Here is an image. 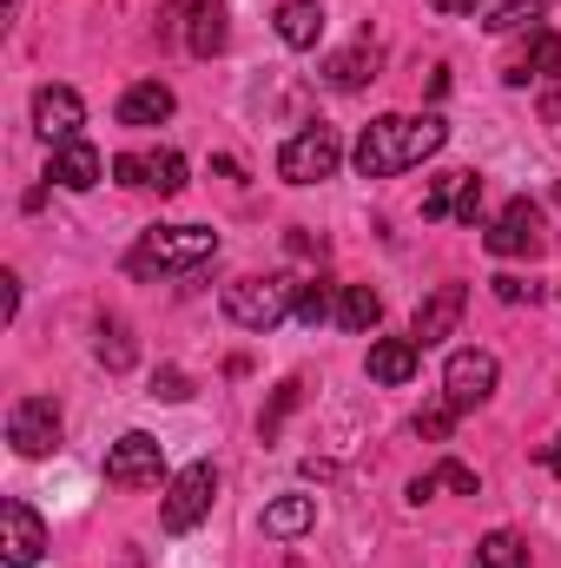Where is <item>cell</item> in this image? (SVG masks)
Instances as JSON below:
<instances>
[{
  "instance_id": "cell-25",
  "label": "cell",
  "mask_w": 561,
  "mask_h": 568,
  "mask_svg": "<svg viewBox=\"0 0 561 568\" xmlns=\"http://www.w3.org/2000/svg\"><path fill=\"white\" fill-rule=\"evenodd\" d=\"M133 357H140V351H133V331H126L120 317H106V324H100V364H106V371H133Z\"/></svg>"
},
{
  "instance_id": "cell-37",
  "label": "cell",
  "mask_w": 561,
  "mask_h": 568,
  "mask_svg": "<svg viewBox=\"0 0 561 568\" xmlns=\"http://www.w3.org/2000/svg\"><path fill=\"white\" fill-rule=\"evenodd\" d=\"M542 463H549V469H555V476H561V436H555V443H549V449H542Z\"/></svg>"
},
{
  "instance_id": "cell-28",
  "label": "cell",
  "mask_w": 561,
  "mask_h": 568,
  "mask_svg": "<svg viewBox=\"0 0 561 568\" xmlns=\"http://www.w3.org/2000/svg\"><path fill=\"white\" fill-rule=\"evenodd\" d=\"M449 212H456V172H442L422 199V219H449Z\"/></svg>"
},
{
  "instance_id": "cell-15",
  "label": "cell",
  "mask_w": 561,
  "mask_h": 568,
  "mask_svg": "<svg viewBox=\"0 0 561 568\" xmlns=\"http://www.w3.org/2000/svg\"><path fill=\"white\" fill-rule=\"evenodd\" d=\"M417 364H422L417 337H377V344H370V377H377V384H410Z\"/></svg>"
},
{
  "instance_id": "cell-19",
  "label": "cell",
  "mask_w": 561,
  "mask_h": 568,
  "mask_svg": "<svg viewBox=\"0 0 561 568\" xmlns=\"http://www.w3.org/2000/svg\"><path fill=\"white\" fill-rule=\"evenodd\" d=\"M310 523H317V496H278V503H265V536H278V542L304 536Z\"/></svg>"
},
{
  "instance_id": "cell-35",
  "label": "cell",
  "mask_w": 561,
  "mask_h": 568,
  "mask_svg": "<svg viewBox=\"0 0 561 568\" xmlns=\"http://www.w3.org/2000/svg\"><path fill=\"white\" fill-rule=\"evenodd\" d=\"M429 496H436V469H422L417 483H410V503H429Z\"/></svg>"
},
{
  "instance_id": "cell-5",
  "label": "cell",
  "mask_w": 561,
  "mask_h": 568,
  "mask_svg": "<svg viewBox=\"0 0 561 568\" xmlns=\"http://www.w3.org/2000/svg\"><path fill=\"white\" fill-rule=\"evenodd\" d=\"M212 496H218V469H212V463H192V469H178V476H172V489H165V509H159L165 536H185V529H198V523L212 516Z\"/></svg>"
},
{
  "instance_id": "cell-7",
  "label": "cell",
  "mask_w": 561,
  "mask_h": 568,
  "mask_svg": "<svg viewBox=\"0 0 561 568\" xmlns=\"http://www.w3.org/2000/svg\"><path fill=\"white\" fill-rule=\"evenodd\" d=\"M7 443H13V456H53V443H60V410H53V397H20L13 410H7Z\"/></svg>"
},
{
  "instance_id": "cell-34",
  "label": "cell",
  "mask_w": 561,
  "mask_h": 568,
  "mask_svg": "<svg viewBox=\"0 0 561 568\" xmlns=\"http://www.w3.org/2000/svg\"><path fill=\"white\" fill-rule=\"evenodd\" d=\"M13 311H20V278L7 272V278H0V317H13Z\"/></svg>"
},
{
  "instance_id": "cell-38",
  "label": "cell",
  "mask_w": 561,
  "mask_h": 568,
  "mask_svg": "<svg viewBox=\"0 0 561 568\" xmlns=\"http://www.w3.org/2000/svg\"><path fill=\"white\" fill-rule=\"evenodd\" d=\"M555 205H561V185H555Z\"/></svg>"
},
{
  "instance_id": "cell-2",
  "label": "cell",
  "mask_w": 561,
  "mask_h": 568,
  "mask_svg": "<svg viewBox=\"0 0 561 568\" xmlns=\"http://www.w3.org/2000/svg\"><path fill=\"white\" fill-rule=\"evenodd\" d=\"M205 258H218V232L212 225H152L140 245L126 252L133 278H159V272H198Z\"/></svg>"
},
{
  "instance_id": "cell-26",
  "label": "cell",
  "mask_w": 561,
  "mask_h": 568,
  "mask_svg": "<svg viewBox=\"0 0 561 568\" xmlns=\"http://www.w3.org/2000/svg\"><path fill=\"white\" fill-rule=\"evenodd\" d=\"M324 317H337V304H330V284H304V297H297V324H324Z\"/></svg>"
},
{
  "instance_id": "cell-18",
  "label": "cell",
  "mask_w": 561,
  "mask_h": 568,
  "mask_svg": "<svg viewBox=\"0 0 561 568\" xmlns=\"http://www.w3.org/2000/svg\"><path fill=\"white\" fill-rule=\"evenodd\" d=\"M502 80H509V87H529V80H561V40L549 33V27H536V33H529V60H516Z\"/></svg>"
},
{
  "instance_id": "cell-31",
  "label": "cell",
  "mask_w": 561,
  "mask_h": 568,
  "mask_svg": "<svg viewBox=\"0 0 561 568\" xmlns=\"http://www.w3.org/2000/svg\"><path fill=\"white\" fill-rule=\"evenodd\" d=\"M152 397H165V404H185V397H192L185 371H159V377H152Z\"/></svg>"
},
{
  "instance_id": "cell-36",
  "label": "cell",
  "mask_w": 561,
  "mask_h": 568,
  "mask_svg": "<svg viewBox=\"0 0 561 568\" xmlns=\"http://www.w3.org/2000/svg\"><path fill=\"white\" fill-rule=\"evenodd\" d=\"M436 13H476V0H429Z\"/></svg>"
},
{
  "instance_id": "cell-9",
  "label": "cell",
  "mask_w": 561,
  "mask_h": 568,
  "mask_svg": "<svg viewBox=\"0 0 561 568\" xmlns=\"http://www.w3.org/2000/svg\"><path fill=\"white\" fill-rule=\"evenodd\" d=\"M489 252L496 258H536L542 252V212H536V199H509L502 205V219L489 225Z\"/></svg>"
},
{
  "instance_id": "cell-23",
  "label": "cell",
  "mask_w": 561,
  "mask_h": 568,
  "mask_svg": "<svg viewBox=\"0 0 561 568\" xmlns=\"http://www.w3.org/2000/svg\"><path fill=\"white\" fill-rule=\"evenodd\" d=\"M482 27H489V33H522V27L536 33V27H542V0H502Z\"/></svg>"
},
{
  "instance_id": "cell-33",
  "label": "cell",
  "mask_w": 561,
  "mask_h": 568,
  "mask_svg": "<svg viewBox=\"0 0 561 568\" xmlns=\"http://www.w3.org/2000/svg\"><path fill=\"white\" fill-rule=\"evenodd\" d=\"M496 297H502V304H522V297H536V284H522V278H496Z\"/></svg>"
},
{
  "instance_id": "cell-20",
  "label": "cell",
  "mask_w": 561,
  "mask_h": 568,
  "mask_svg": "<svg viewBox=\"0 0 561 568\" xmlns=\"http://www.w3.org/2000/svg\"><path fill=\"white\" fill-rule=\"evenodd\" d=\"M185 40H192V53H198V60L225 53V40H232V27H225V7H218V0H198V7H192V33H185Z\"/></svg>"
},
{
  "instance_id": "cell-32",
  "label": "cell",
  "mask_w": 561,
  "mask_h": 568,
  "mask_svg": "<svg viewBox=\"0 0 561 568\" xmlns=\"http://www.w3.org/2000/svg\"><path fill=\"white\" fill-rule=\"evenodd\" d=\"M113 179L120 185H145V152H120L113 159Z\"/></svg>"
},
{
  "instance_id": "cell-17",
  "label": "cell",
  "mask_w": 561,
  "mask_h": 568,
  "mask_svg": "<svg viewBox=\"0 0 561 568\" xmlns=\"http://www.w3.org/2000/svg\"><path fill=\"white\" fill-rule=\"evenodd\" d=\"M324 80H330L337 93H357V87H370V80H377V47H370V40H357V47L330 53V60H324Z\"/></svg>"
},
{
  "instance_id": "cell-13",
  "label": "cell",
  "mask_w": 561,
  "mask_h": 568,
  "mask_svg": "<svg viewBox=\"0 0 561 568\" xmlns=\"http://www.w3.org/2000/svg\"><path fill=\"white\" fill-rule=\"evenodd\" d=\"M100 172H106V159H100V145H93V140L53 145V165H47V179H53L60 192H93V185H100Z\"/></svg>"
},
{
  "instance_id": "cell-11",
  "label": "cell",
  "mask_w": 561,
  "mask_h": 568,
  "mask_svg": "<svg viewBox=\"0 0 561 568\" xmlns=\"http://www.w3.org/2000/svg\"><path fill=\"white\" fill-rule=\"evenodd\" d=\"M462 304H469V291H462V284H436V291L422 297V304H417V324H410L417 351H436L442 337H456V324H462Z\"/></svg>"
},
{
  "instance_id": "cell-1",
  "label": "cell",
  "mask_w": 561,
  "mask_h": 568,
  "mask_svg": "<svg viewBox=\"0 0 561 568\" xmlns=\"http://www.w3.org/2000/svg\"><path fill=\"white\" fill-rule=\"evenodd\" d=\"M442 145H449V126H442L436 113H422V120H410V113H384V120H370V126L357 133L350 165H357L364 179H397V172H410V165H422V159H436Z\"/></svg>"
},
{
  "instance_id": "cell-29",
  "label": "cell",
  "mask_w": 561,
  "mask_h": 568,
  "mask_svg": "<svg viewBox=\"0 0 561 568\" xmlns=\"http://www.w3.org/2000/svg\"><path fill=\"white\" fill-rule=\"evenodd\" d=\"M456 417H462V410H456V404L442 397L436 410H422V417H417V436H449V429H456Z\"/></svg>"
},
{
  "instance_id": "cell-12",
  "label": "cell",
  "mask_w": 561,
  "mask_h": 568,
  "mask_svg": "<svg viewBox=\"0 0 561 568\" xmlns=\"http://www.w3.org/2000/svg\"><path fill=\"white\" fill-rule=\"evenodd\" d=\"M0 523H7V542H0V556H7V568H33L40 556H47V523L33 516V503H7L0 509Z\"/></svg>"
},
{
  "instance_id": "cell-24",
  "label": "cell",
  "mask_w": 561,
  "mask_h": 568,
  "mask_svg": "<svg viewBox=\"0 0 561 568\" xmlns=\"http://www.w3.org/2000/svg\"><path fill=\"white\" fill-rule=\"evenodd\" d=\"M145 185H152V192H165V199H172V192H185V159H178L172 145H165V152H145Z\"/></svg>"
},
{
  "instance_id": "cell-16",
  "label": "cell",
  "mask_w": 561,
  "mask_h": 568,
  "mask_svg": "<svg viewBox=\"0 0 561 568\" xmlns=\"http://www.w3.org/2000/svg\"><path fill=\"white\" fill-rule=\"evenodd\" d=\"M278 40L290 53H310V47L324 40V7H317V0H284L278 7Z\"/></svg>"
},
{
  "instance_id": "cell-6",
  "label": "cell",
  "mask_w": 561,
  "mask_h": 568,
  "mask_svg": "<svg viewBox=\"0 0 561 568\" xmlns=\"http://www.w3.org/2000/svg\"><path fill=\"white\" fill-rule=\"evenodd\" d=\"M496 377H502V364H496L489 351H449V364H442V397H449L456 410H476V404L496 397Z\"/></svg>"
},
{
  "instance_id": "cell-21",
  "label": "cell",
  "mask_w": 561,
  "mask_h": 568,
  "mask_svg": "<svg viewBox=\"0 0 561 568\" xmlns=\"http://www.w3.org/2000/svg\"><path fill=\"white\" fill-rule=\"evenodd\" d=\"M377 317H384V297L370 284H344L337 291V324L344 331H377Z\"/></svg>"
},
{
  "instance_id": "cell-27",
  "label": "cell",
  "mask_w": 561,
  "mask_h": 568,
  "mask_svg": "<svg viewBox=\"0 0 561 568\" xmlns=\"http://www.w3.org/2000/svg\"><path fill=\"white\" fill-rule=\"evenodd\" d=\"M456 219H462V225L482 219V179H476V172H456Z\"/></svg>"
},
{
  "instance_id": "cell-30",
  "label": "cell",
  "mask_w": 561,
  "mask_h": 568,
  "mask_svg": "<svg viewBox=\"0 0 561 568\" xmlns=\"http://www.w3.org/2000/svg\"><path fill=\"white\" fill-rule=\"evenodd\" d=\"M436 489H456V496H476V469H462V463H436Z\"/></svg>"
},
{
  "instance_id": "cell-22",
  "label": "cell",
  "mask_w": 561,
  "mask_h": 568,
  "mask_svg": "<svg viewBox=\"0 0 561 568\" xmlns=\"http://www.w3.org/2000/svg\"><path fill=\"white\" fill-rule=\"evenodd\" d=\"M476 568H529V542L516 529H489L476 542Z\"/></svg>"
},
{
  "instance_id": "cell-4",
  "label": "cell",
  "mask_w": 561,
  "mask_h": 568,
  "mask_svg": "<svg viewBox=\"0 0 561 568\" xmlns=\"http://www.w3.org/2000/svg\"><path fill=\"white\" fill-rule=\"evenodd\" d=\"M344 165V140H337V126H304V133H290L278 152V179L284 185H324L330 172Z\"/></svg>"
},
{
  "instance_id": "cell-8",
  "label": "cell",
  "mask_w": 561,
  "mask_h": 568,
  "mask_svg": "<svg viewBox=\"0 0 561 568\" xmlns=\"http://www.w3.org/2000/svg\"><path fill=\"white\" fill-rule=\"evenodd\" d=\"M159 476H165V449H159V436L126 429V436L106 449V483H120V489H145V483H159Z\"/></svg>"
},
{
  "instance_id": "cell-3",
  "label": "cell",
  "mask_w": 561,
  "mask_h": 568,
  "mask_svg": "<svg viewBox=\"0 0 561 568\" xmlns=\"http://www.w3.org/2000/svg\"><path fill=\"white\" fill-rule=\"evenodd\" d=\"M297 297H304V284L290 278V272L238 278V284H225V317L238 331H278L284 317H297Z\"/></svg>"
},
{
  "instance_id": "cell-10",
  "label": "cell",
  "mask_w": 561,
  "mask_h": 568,
  "mask_svg": "<svg viewBox=\"0 0 561 568\" xmlns=\"http://www.w3.org/2000/svg\"><path fill=\"white\" fill-rule=\"evenodd\" d=\"M80 126H86V100H80L73 87H40V93H33V133L47 145L80 140Z\"/></svg>"
},
{
  "instance_id": "cell-14",
  "label": "cell",
  "mask_w": 561,
  "mask_h": 568,
  "mask_svg": "<svg viewBox=\"0 0 561 568\" xmlns=\"http://www.w3.org/2000/svg\"><path fill=\"white\" fill-rule=\"evenodd\" d=\"M172 87L165 80H140V87H126L120 93V126H165L172 120Z\"/></svg>"
}]
</instances>
